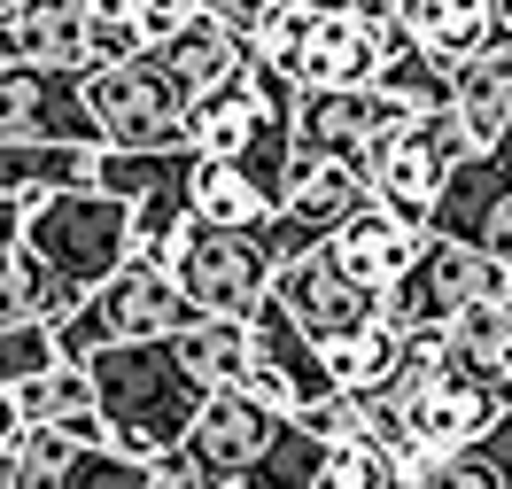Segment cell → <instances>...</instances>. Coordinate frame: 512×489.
Wrapping results in <instances>:
<instances>
[{"mask_svg":"<svg viewBox=\"0 0 512 489\" xmlns=\"http://www.w3.org/2000/svg\"><path fill=\"white\" fill-rule=\"evenodd\" d=\"M497 280H505V264L489 257V249L450 241V233H427V241H419V257L404 264V280L388 288L381 311L396 326H450L474 295H497Z\"/></svg>","mask_w":512,"mask_h":489,"instance_id":"8fae6325","label":"cell"},{"mask_svg":"<svg viewBox=\"0 0 512 489\" xmlns=\"http://www.w3.org/2000/svg\"><path fill=\"white\" fill-rule=\"evenodd\" d=\"M450 109H458L474 148H497L512 132V47H489L474 63H458V101Z\"/></svg>","mask_w":512,"mask_h":489,"instance_id":"7402d4cb","label":"cell"},{"mask_svg":"<svg viewBox=\"0 0 512 489\" xmlns=\"http://www.w3.org/2000/svg\"><path fill=\"white\" fill-rule=\"evenodd\" d=\"M489 16H497V47H512V0H489Z\"/></svg>","mask_w":512,"mask_h":489,"instance_id":"d6a6232c","label":"cell"},{"mask_svg":"<svg viewBox=\"0 0 512 489\" xmlns=\"http://www.w3.org/2000/svg\"><path fill=\"white\" fill-rule=\"evenodd\" d=\"M187 140L202 148V156L241 163V171L256 179V195L280 210L288 171H295V109H272V101L256 94L249 70H241V78H225V86H210V94H194Z\"/></svg>","mask_w":512,"mask_h":489,"instance_id":"5b68a950","label":"cell"},{"mask_svg":"<svg viewBox=\"0 0 512 489\" xmlns=\"http://www.w3.org/2000/svg\"><path fill=\"white\" fill-rule=\"evenodd\" d=\"M8 16H24V0H0V24H8Z\"/></svg>","mask_w":512,"mask_h":489,"instance_id":"d590c367","label":"cell"},{"mask_svg":"<svg viewBox=\"0 0 512 489\" xmlns=\"http://www.w3.org/2000/svg\"><path fill=\"white\" fill-rule=\"evenodd\" d=\"M474 140H466V125H458V109H419L412 125L388 140V156L373 163V195L388 202V210H404V218H435V195H443V179L458 171V156H466Z\"/></svg>","mask_w":512,"mask_h":489,"instance_id":"7c38bea8","label":"cell"},{"mask_svg":"<svg viewBox=\"0 0 512 489\" xmlns=\"http://www.w3.org/2000/svg\"><path fill=\"white\" fill-rule=\"evenodd\" d=\"M194 163H202L194 140H171V148H117L109 140V148H94V179L132 202V257L179 272V249L194 233Z\"/></svg>","mask_w":512,"mask_h":489,"instance_id":"7a4b0ae2","label":"cell"},{"mask_svg":"<svg viewBox=\"0 0 512 489\" xmlns=\"http://www.w3.org/2000/svg\"><path fill=\"white\" fill-rule=\"evenodd\" d=\"M94 389H101V412H109V435L140 458H163L179 435L194 427L202 412V381L194 365L179 358L171 334H140V342H101L94 358Z\"/></svg>","mask_w":512,"mask_h":489,"instance_id":"6da1fadb","label":"cell"},{"mask_svg":"<svg viewBox=\"0 0 512 489\" xmlns=\"http://www.w3.org/2000/svg\"><path fill=\"white\" fill-rule=\"evenodd\" d=\"M194 319V295L171 264L125 257L109 280H101L78 311H70L55 334H63V358H94L101 342H140V334H179Z\"/></svg>","mask_w":512,"mask_h":489,"instance_id":"8992f818","label":"cell"},{"mask_svg":"<svg viewBox=\"0 0 512 489\" xmlns=\"http://www.w3.org/2000/svg\"><path fill=\"white\" fill-rule=\"evenodd\" d=\"M0 140H78L101 148V109L86 94V70L70 63H0Z\"/></svg>","mask_w":512,"mask_h":489,"instance_id":"30bf717a","label":"cell"},{"mask_svg":"<svg viewBox=\"0 0 512 489\" xmlns=\"http://www.w3.org/2000/svg\"><path fill=\"white\" fill-rule=\"evenodd\" d=\"M55 358H63V334H55L47 319H16V326H0V389H16V381L47 373Z\"/></svg>","mask_w":512,"mask_h":489,"instance_id":"f1b7e54d","label":"cell"},{"mask_svg":"<svg viewBox=\"0 0 512 489\" xmlns=\"http://www.w3.org/2000/svg\"><path fill=\"white\" fill-rule=\"evenodd\" d=\"M272 288L288 295V311H295L303 326H311L319 342H326V334H350V326H365V319H381V303H388L381 288H365L350 264L334 257V241H319V249L288 257Z\"/></svg>","mask_w":512,"mask_h":489,"instance_id":"9a60e30c","label":"cell"},{"mask_svg":"<svg viewBox=\"0 0 512 489\" xmlns=\"http://www.w3.org/2000/svg\"><path fill=\"white\" fill-rule=\"evenodd\" d=\"M357 16H373V24H381V16H404V0H357Z\"/></svg>","mask_w":512,"mask_h":489,"instance_id":"836d02e7","label":"cell"},{"mask_svg":"<svg viewBox=\"0 0 512 489\" xmlns=\"http://www.w3.org/2000/svg\"><path fill=\"white\" fill-rule=\"evenodd\" d=\"M179 280H187L194 311L249 319L272 295V280H280V249H272L264 226H210V218H194L187 249H179Z\"/></svg>","mask_w":512,"mask_h":489,"instance_id":"9c48e42d","label":"cell"},{"mask_svg":"<svg viewBox=\"0 0 512 489\" xmlns=\"http://www.w3.org/2000/svg\"><path fill=\"white\" fill-rule=\"evenodd\" d=\"M497 303H505V311H512V264H505V280H497Z\"/></svg>","mask_w":512,"mask_h":489,"instance_id":"e575fe53","label":"cell"},{"mask_svg":"<svg viewBox=\"0 0 512 489\" xmlns=\"http://www.w3.org/2000/svg\"><path fill=\"white\" fill-rule=\"evenodd\" d=\"M450 334H458V350L474 365H505V342H512V311L497 303V295H474L458 319H450Z\"/></svg>","mask_w":512,"mask_h":489,"instance_id":"f546056e","label":"cell"},{"mask_svg":"<svg viewBox=\"0 0 512 489\" xmlns=\"http://www.w3.org/2000/svg\"><path fill=\"white\" fill-rule=\"evenodd\" d=\"M280 420H288L280 404H264L256 389L225 381V389L202 396V412H194L187 435L156 458L163 482H171V489H241V482H249V466L264 458V443L280 435Z\"/></svg>","mask_w":512,"mask_h":489,"instance_id":"277c9868","label":"cell"},{"mask_svg":"<svg viewBox=\"0 0 512 489\" xmlns=\"http://www.w3.org/2000/svg\"><path fill=\"white\" fill-rule=\"evenodd\" d=\"M163 55H171V70L187 78L194 94H210V86H225V78H241L256 55V39L241 32V24H225L218 8H194L179 32L163 39Z\"/></svg>","mask_w":512,"mask_h":489,"instance_id":"d6986e66","label":"cell"},{"mask_svg":"<svg viewBox=\"0 0 512 489\" xmlns=\"http://www.w3.org/2000/svg\"><path fill=\"white\" fill-rule=\"evenodd\" d=\"M381 78V32L357 8H311L303 32V86H365Z\"/></svg>","mask_w":512,"mask_h":489,"instance_id":"e0dca14e","label":"cell"},{"mask_svg":"<svg viewBox=\"0 0 512 489\" xmlns=\"http://www.w3.org/2000/svg\"><path fill=\"white\" fill-rule=\"evenodd\" d=\"M505 381H512V342H505Z\"/></svg>","mask_w":512,"mask_h":489,"instance_id":"74e56055","label":"cell"},{"mask_svg":"<svg viewBox=\"0 0 512 489\" xmlns=\"http://www.w3.org/2000/svg\"><path fill=\"white\" fill-rule=\"evenodd\" d=\"M24 241L55 264L63 280L94 295L117 264L132 257V202L101 179H78V187H47L32 195V218H24Z\"/></svg>","mask_w":512,"mask_h":489,"instance_id":"3957f363","label":"cell"},{"mask_svg":"<svg viewBox=\"0 0 512 489\" xmlns=\"http://www.w3.org/2000/svg\"><path fill=\"white\" fill-rule=\"evenodd\" d=\"M194 8H202V0H140V24H148V39L163 47V39H171V32L194 16Z\"/></svg>","mask_w":512,"mask_h":489,"instance_id":"1f68e13d","label":"cell"},{"mask_svg":"<svg viewBox=\"0 0 512 489\" xmlns=\"http://www.w3.org/2000/svg\"><path fill=\"white\" fill-rule=\"evenodd\" d=\"M427 233H435V226H419V218H404V210H388L381 195H365L350 218H342V233H334V257L350 264L365 288L388 295L396 280H404V264L419 257V241H427Z\"/></svg>","mask_w":512,"mask_h":489,"instance_id":"2e32d148","label":"cell"},{"mask_svg":"<svg viewBox=\"0 0 512 489\" xmlns=\"http://www.w3.org/2000/svg\"><path fill=\"white\" fill-rule=\"evenodd\" d=\"M78 179H94V148H78V140H0V195H47V187H78Z\"/></svg>","mask_w":512,"mask_h":489,"instance_id":"603a6c76","label":"cell"},{"mask_svg":"<svg viewBox=\"0 0 512 489\" xmlns=\"http://www.w3.org/2000/svg\"><path fill=\"white\" fill-rule=\"evenodd\" d=\"M311 8H357V0H311Z\"/></svg>","mask_w":512,"mask_h":489,"instance_id":"8d00e7d4","label":"cell"},{"mask_svg":"<svg viewBox=\"0 0 512 489\" xmlns=\"http://www.w3.org/2000/svg\"><path fill=\"white\" fill-rule=\"evenodd\" d=\"M365 195H373V179H365L357 163H342V156H303V148H295L288 195H280V210L264 218V233H272L280 264L303 257V249H319V241H334V233H342V218H350Z\"/></svg>","mask_w":512,"mask_h":489,"instance_id":"4fadbf2b","label":"cell"},{"mask_svg":"<svg viewBox=\"0 0 512 489\" xmlns=\"http://www.w3.org/2000/svg\"><path fill=\"white\" fill-rule=\"evenodd\" d=\"M326 458H334V443L288 412L280 435L264 443V458L249 466V482H241V489H326Z\"/></svg>","mask_w":512,"mask_h":489,"instance_id":"d4e9b609","label":"cell"},{"mask_svg":"<svg viewBox=\"0 0 512 489\" xmlns=\"http://www.w3.org/2000/svg\"><path fill=\"white\" fill-rule=\"evenodd\" d=\"M241 389H256L264 404H280V412H295V404H303V396H295V381H288V373H280L272 358H256L249 373H241Z\"/></svg>","mask_w":512,"mask_h":489,"instance_id":"4dcf8cb0","label":"cell"},{"mask_svg":"<svg viewBox=\"0 0 512 489\" xmlns=\"http://www.w3.org/2000/svg\"><path fill=\"white\" fill-rule=\"evenodd\" d=\"M171 342H179V358L194 365L202 389H225V381H241V373L256 365V326L233 319V311H194Z\"/></svg>","mask_w":512,"mask_h":489,"instance_id":"ffe728a7","label":"cell"},{"mask_svg":"<svg viewBox=\"0 0 512 489\" xmlns=\"http://www.w3.org/2000/svg\"><path fill=\"white\" fill-rule=\"evenodd\" d=\"M86 94H94L101 132L117 148H171L194 125V86L171 70L163 47H140L125 63H94L86 70Z\"/></svg>","mask_w":512,"mask_h":489,"instance_id":"52a82bcc","label":"cell"},{"mask_svg":"<svg viewBox=\"0 0 512 489\" xmlns=\"http://www.w3.org/2000/svg\"><path fill=\"white\" fill-rule=\"evenodd\" d=\"M404 24H412L435 55H450V63H474V55L497 47L489 0H404Z\"/></svg>","mask_w":512,"mask_h":489,"instance_id":"cb8c5ba5","label":"cell"},{"mask_svg":"<svg viewBox=\"0 0 512 489\" xmlns=\"http://www.w3.org/2000/svg\"><path fill=\"white\" fill-rule=\"evenodd\" d=\"M412 117L419 109L404 94H388L381 78H365V86H303V101H295V148L303 156H342L373 179V163L388 156V140Z\"/></svg>","mask_w":512,"mask_h":489,"instance_id":"ba28073f","label":"cell"},{"mask_svg":"<svg viewBox=\"0 0 512 489\" xmlns=\"http://www.w3.org/2000/svg\"><path fill=\"white\" fill-rule=\"evenodd\" d=\"M435 233L450 241H474L489 249L497 264H512V163L497 148H466L458 171L443 179V195H435Z\"/></svg>","mask_w":512,"mask_h":489,"instance_id":"5bb4252c","label":"cell"},{"mask_svg":"<svg viewBox=\"0 0 512 489\" xmlns=\"http://www.w3.org/2000/svg\"><path fill=\"white\" fill-rule=\"evenodd\" d=\"M404 482V451L381 443V435H350V443H334L326 458V489H388Z\"/></svg>","mask_w":512,"mask_h":489,"instance_id":"83f0119b","label":"cell"},{"mask_svg":"<svg viewBox=\"0 0 512 489\" xmlns=\"http://www.w3.org/2000/svg\"><path fill=\"white\" fill-rule=\"evenodd\" d=\"M404 342H412V326L381 319L350 326V334H326V365H334V381L342 389H396V373H404Z\"/></svg>","mask_w":512,"mask_h":489,"instance_id":"44dd1931","label":"cell"},{"mask_svg":"<svg viewBox=\"0 0 512 489\" xmlns=\"http://www.w3.org/2000/svg\"><path fill=\"white\" fill-rule=\"evenodd\" d=\"M443 489H512V412H497L481 435L443 451Z\"/></svg>","mask_w":512,"mask_h":489,"instance_id":"4316f807","label":"cell"},{"mask_svg":"<svg viewBox=\"0 0 512 489\" xmlns=\"http://www.w3.org/2000/svg\"><path fill=\"white\" fill-rule=\"evenodd\" d=\"M194 218H210V226H264L272 202L256 195V179L241 171V163L202 156L194 163Z\"/></svg>","mask_w":512,"mask_h":489,"instance_id":"484cf974","label":"cell"},{"mask_svg":"<svg viewBox=\"0 0 512 489\" xmlns=\"http://www.w3.org/2000/svg\"><path fill=\"white\" fill-rule=\"evenodd\" d=\"M0 63H70V70H94L86 0H24V16L0 24Z\"/></svg>","mask_w":512,"mask_h":489,"instance_id":"ac0fdd59","label":"cell"}]
</instances>
